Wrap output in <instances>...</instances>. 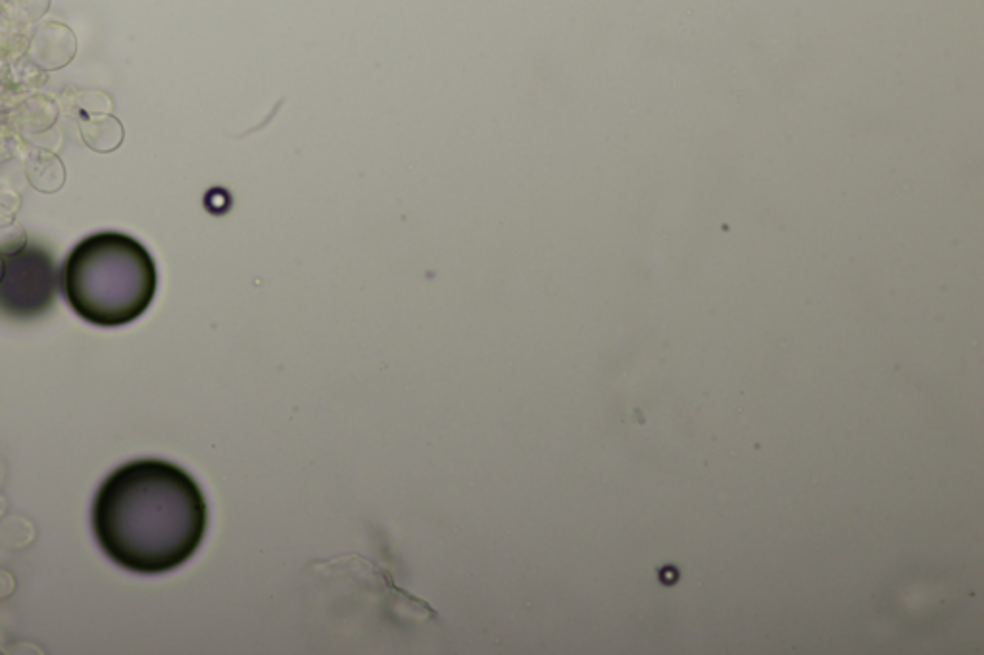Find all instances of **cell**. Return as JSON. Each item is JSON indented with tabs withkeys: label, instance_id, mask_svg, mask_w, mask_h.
Returning <instances> with one entry per match:
<instances>
[{
	"label": "cell",
	"instance_id": "obj_1",
	"mask_svg": "<svg viewBox=\"0 0 984 655\" xmlns=\"http://www.w3.org/2000/svg\"><path fill=\"white\" fill-rule=\"evenodd\" d=\"M91 519L102 552L116 565L162 575L197 554L208 531V504L179 465L129 461L100 486Z\"/></svg>",
	"mask_w": 984,
	"mask_h": 655
},
{
	"label": "cell",
	"instance_id": "obj_3",
	"mask_svg": "<svg viewBox=\"0 0 984 655\" xmlns=\"http://www.w3.org/2000/svg\"><path fill=\"white\" fill-rule=\"evenodd\" d=\"M56 294V267L41 248L0 252V310L16 317L43 314Z\"/></svg>",
	"mask_w": 984,
	"mask_h": 655
},
{
	"label": "cell",
	"instance_id": "obj_6",
	"mask_svg": "<svg viewBox=\"0 0 984 655\" xmlns=\"http://www.w3.org/2000/svg\"><path fill=\"white\" fill-rule=\"evenodd\" d=\"M25 171L29 183L41 193H56L66 181L64 164L58 160V156L50 154L47 150H39L33 156H29Z\"/></svg>",
	"mask_w": 984,
	"mask_h": 655
},
{
	"label": "cell",
	"instance_id": "obj_2",
	"mask_svg": "<svg viewBox=\"0 0 984 655\" xmlns=\"http://www.w3.org/2000/svg\"><path fill=\"white\" fill-rule=\"evenodd\" d=\"M156 287L150 252L122 233L87 237L62 267V291L72 310L99 327H122L143 316Z\"/></svg>",
	"mask_w": 984,
	"mask_h": 655
},
{
	"label": "cell",
	"instance_id": "obj_4",
	"mask_svg": "<svg viewBox=\"0 0 984 655\" xmlns=\"http://www.w3.org/2000/svg\"><path fill=\"white\" fill-rule=\"evenodd\" d=\"M77 52V39L74 31L64 24L43 25L31 39L29 58L41 70H60L66 68L74 60Z\"/></svg>",
	"mask_w": 984,
	"mask_h": 655
},
{
	"label": "cell",
	"instance_id": "obj_5",
	"mask_svg": "<svg viewBox=\"0 0 984 655\" xmlns=\"http://www.w3.org/2000/svg\"><path fill=\"white\" fill-rule=\"evenodd\" d=\"M79 133L83 143L95 152H114L123 143V125L112 114L81 112Z\"/></svg>",
	"mask_w": 984,
	"mask_h": 655
},
{
	"label": "cell",
	"instance_id": "obj_7",
	"mask_svg": "<svg viewBox=\"0 0 984 655\" xmlns=\"http://www.w3.org/2000/svg\"><path fill=\"white\" fill-rule=\"evenodd\" d=\"M50 0H0L2 12L18 22V24H33L41 20L49 12Z\"/></svg>",
	"mask_w": 984,
	"mask_h": 655
}]
</instances>
